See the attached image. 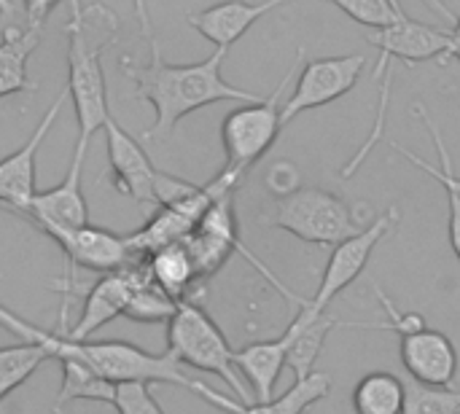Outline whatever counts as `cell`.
<instances>
[{"instance_id": "1", "label": "cell", "mask_w": 460, "mask_h": 414, "mask_svg": "<svg viewBox=\"0 0 460 414\" xmlns=\"http://www.w3.org/2000/svg\"><path fill=\"white\" fill-rule=\"evenodd\" d=\"M229 48H216L208 59L194 65H170L164 62L159 43H151V62L137 65L129 57H121V73L135 84V92L156 113L154 124L143 132V140H167L178 121L199 108L224 100L256 102L259 94H251L240 86H232L224 73V57Z\"/></svg>"}, {"instance_id": "2", "label": "cell", "mask_w": 460, "mask_h": 414, "mask_svg": "<svg viewBox=\"0 0 460 414\" xmlns=\"http://www.w3.org/2000/svg\"><path fill=\"white\" fill-rule=\"evenodd\" d=\"M0 326L16 337H24V342L40 345L49 358L57 361H78L94 369L97 374L108 377L111 383H127V380H143V383H164L178 385L197 396L199 380H191L183 366L172 358V353H148L129 342H94V339H70L59 331H43L32 323H27L22 315L0 307Z\"/></svg>"}, {"instance_id": "3", "label": "cell", "mask_w": 460, "mask_h": 414, "mask_svg": "<svg viewBox=\"0 0 460 414\" xmlns=\"http://www.w3.org/2000/svg\"><path fill=\"white\" fill-rule=\"evenodd\" d=\"M67 97L73 100L78 140H92L111 116L108 86L102 70V51L119 40V16L102 5L89 3L70 11L67 24Z\"/></svg>"}, {"instance_id": "4", "label": "cell", "mask_w": 460, "mask_h": 414, "mask_svg": "<svg viewBox=\"0 0 460 414\" xmlns=\"http://www.w3.org/2000/svg\"><path fill=\"white\" fill-rule=\"evenodd\" d=\"M167 353H172L181 366L221 377L234 391L237 401H253L234 366V350L229 339L199 304L189 299L178 302L175 315L167 321Z\"/></svg>"}, {"instance_id": "5", "label": "cell", "mask_w": 460, "mask_h": 414, "mask_svg": "<svg viewBox=\"0 0 460 414\" xmlns=\"http://www.w3.org/2000/svg\"><path fill=\"white\" fill-rule=\"evenodd\" d=\"M270 224L321 248H334L364 229L361 216L350 202L315 186H299L296 191L280 197Z\"/></svg>"}, {"instance_id": "6", "label": "cell", "mask_w": 460, "mask_h": 414, "mask_svg": "<svg viewBox=\"0 0 460 414\" xmlns=\"http://www.w3.org/2000/svg\"><path fill=\"white\" fill-rule=\"evenodd\" d=\"M305 51L299 48L294 65L288 67V73L280 78V84L272 89L270 97H261L256 102H248L243 108H234L224 116L221 124V143H224V154H226V167L234 175H245L278 140L283 121H280V100L286 86L291 84L296 67L302 65Z\"/></svg>"}, {"instance_id": "7", "label": "cell", "mask_w": 460, "mask_h": 414, "mask_svg": "<svg viewBox=\"0 0 460 414\" xmlns=\"http://www.w3.org/2000/svg\"><path fill=\"white\" fill-rule=\"evenodd\" d=\"M43 234L51 237L59 245V251L67 256V280L59 288L65 296V302H62V326H65L73 296L81 288L78 269L108 275V272L124 269L129 264L132 253H129L127 240L121 234H113L108 229L92 226V224L75 226V229H49Z\"/></svg>"}, {"instance_id": "8", "label": "cell", "mask_w": 460, "mask_h": 414, "mask_svg": "<svg viewBox=\"0 0 460 414\" xmlns=\"http://www.w3.org/2000/svg\"><path fill=\"white\" fill-rule=\"evenodd\" d=\"M399 221V210L391 207L388 213L377 216L375 224L364 226L358 234L348 237L345 242L334 245L332 248V256H329V264L323 269V277H321V286L318 291L313 294V299H307L302 307L307 313H315V315H323L329 310V304L345 291L350 288L361 272L367 269L372 253L377 251V245L383 242V237L394 229V224Z\"/></svg>"}, {"instance_id": "9", "label": "cell", "mask_w": 460, "mask_h": 414, "mask_svg": "<svg viewBox=\"0 0 460 414\" xmlns=\"http://www.w3.org/2000/svg\"><path fill=\"white\" fill-rule=\"evenodd\" d=\"M364 67H367V57H361V54L307 59L302 73L296 75V89L280 105L283 127L307 110L323 108V105L345 97L358 84Z\"/></svg>"}, {"instance_id": "10", "label": "cell", "mask_w": 460, "mask_h": 414, "mask_svg": "<svg viewBox=\"0 0 460 414\" xmlns=\"http://www.w3.org/2000/svg\"><path fill=\"white\" fill-rule=\"evenodd\" d=\"M102 129H105L111 181L116 191L129 197L135 205L159 207V189L164 172L154 167L143 143H137L127 129H121V124L113 116H108Z\"/></svg>"}, {"instance_id": "11", "label": "cell", "mask_w": 460, "mask_h": 414, "mask_svg": "<svg viewBox=\"0 0 460 414\" xmlns=\"http://www.w3.org/2000/svg\"><path fill=\"white\" fill-rule=\"evenodd\" d=\"M369 43L377 46L380 51V62L375 70V81H377L385 70H394L396 62L418 65L426 59L450 57L453 35L445 27H434L407 16L385 30H375V35H369Z\"/></svg>"}, {"instance_id": "12", "label": "cell", "mask_w": 460, "mask_h": 414, "mask_svg": "<svg viewBox=\"0 0 460 414\" xmlns=\"http://www.w3.org/2000/svg\"><path fill=\"white\" fill-rule=\"evenodd\" d=\"M86 148H89V143L75 137V151H73L70 167L65 172V181L57 183L54 189L35 191L27 210L22 213L40 232L75 229V226L89 224V205H86V197H84V186H81V167L86 162Z\"/></svg>"}, {"instance_id": "13", "label": "cell", "mask_w": 460, "mask_h": 414, "mask_svg": "<svg viewBox=\"0 0 460 414\" xmlns=\"http://www.w3.org/2000/svg\"><path fill=\"white\" fill-rule=\"evenodd\" d=\"M67 89L62 86L59 94L51 100V105L46 108V113L40 116L38 127L32 129V135L8 156L0 159V207L11 210V213H24L30 199L35 197V162H38V151L43 145V140L49 137L54 121L62 113Z\"/></svg>"}, {"instance_id": "14", "label": "cell", "mask_w": 460, "mask_h": 414, "mask_svg": "<svg viewBox=\"0 0 460 414\" xmlns=\"http://www.w3.org/2000/svg\"><path fill=\"white\" fill-rule=\"evenodd\" d=\"M399 356L412 383L426 388H456L460 358L447 334L429 326L404 334L399 337Z\"/></svg>"}, {"instance_id": "15", "label": "cell", "mask_w": 460, "mask_h": 414, "mask_svg": "<svg viewBox=\"0 0 460 414\" xmlns=\"http://www.w3.org/2000/svg\"><path fill=\"white\" fill-rule=\"evenodd\" d=\"M140 272L143 267H132L129 264L124 269H116V272H108L102 275L89 291H86V299H84V310L75 321L73 329L67 331H59L70 339H89L92 334H97L102 326H108L111 321L121 318L132 294H135V286L140 280Z\"/></svg>"}, {"instance_id": "16", "label": "cell", "mask_w": 460, "mask_h": 414, "mask_svg": "<svg viewBox=\"0 0 460 414\" xmlns=\"http://www.w3.org/2000/svg\"><path fill=\"white\" fill-rule=\"evenodd\" d=\"M332 393V377L326 372H310L307 377L294 380V385L283 393V396H272L270 401H234L218 391H213L210 385H199L197 396L202 401H208L210 407L221 410L226 414H305L310 407H315L318 401H323Z\"/></svg>"}, {"instance_id": "17", "label": "cell", "mask_w": 460, "mask_h": 414, "mask_svg": "<svg viewBox=\"0 0 460 414\" xmlns=\"http://www.w3.org/2000/svg\"><path fill=\"white\" fill-rule=\"evenodd\" d=\"M288 0H261V3H245V0H224L216 5H208L197 13H189V27H194L205 40H210L216 48H229L237 43L261 16L275 11Z\"/></svg>"}, {"instance_id": "18", "label": "cell", "mask_w": 460, "mask_h": 414, "mask_svg": "<svg viewBox=\"0 0 460 414\" xmlns=\"http://www.w3.org/2000/svg\"><path fill=\"white\" fill-rule=\"evenodd\" d=\"M286 361H288L286 334L278 339H264V342H253V345L234 350V366H237L240 377L251 385V391L256 396L253 401L272 399L275 385L286 369Z\"/></svg>"}, {"instance_id": "19", "label": "cell", "mask_w": 460, "mask_h": 414, "mask_svg": "<svg viewBox=\"0 0 460 414\" xmlns=\"http://www.w3.org/2000/svg\"><path fill=\"white\" fill-rule=\"evenodd\" d=\"M415 113L420 116V121L426 124V129H429V135H431V140H434V148H437V154H439V164L442 167H437V164H431V162H426V159H420L418 154H412V151H407V148H399V145H394V151H399L404 159H410L418 170H423L426 175H431L434 181H439V186L447 191V207H450V224H447V234H450V245H453V253H456V259L460 261V191L456 189V183H453V159H450V151H447V145H445V140H442V132H439V127L434 124V119L429 116V110H426V105H415Z\"/></svg>"}, {"instance_id": "20", "label": "cell", "mask_w": 460, "mask_h": 414, "mask_svg": "<svg viewBox=\"0 0 460 414\" xmlns=\"http://www.w3.org/2000/svg\"><path fill=\"white\" fill-rule=\"evenodd\" d=\"M337 326V321L332 315H315L307 313L305 307L299 310V315L291 321V326L283 331L288 339V361L286 366L294 372V377H307L310 372H315V361L326 345L329 331Z\"/></svg>"}, {"instance_id": "21", "label": "cell", "mask_w": 460, "mask_h": 414, "mask_svg": "<svg viewBox=\"0 0 460 414\" xmlns=\"http://www.w3.org/2000/svg\"><path fill=\"white\" fill-rule=\"evenodd\" d=\"M43 32L30 27H5L0 35V97L35 92L38 84L30 81L27 62L38 48Z\"/></svg>"}, {"instance_id": "22", "label": "cell", "mask_w": 460, "mask_h": 414, "mask_svg": "<svg viewBox=\"0 0 460 414\" xmlns=\"http://www.w3.org/2000/svg\"><path fill=\"white\" fill-rule=\"evenodd\" d=\"M143 269L151 277V283L159 286L175 302H183L186 294L199 280L194 259H191V253H189V248L183 242H172V245H164L159 251L146 253Z\"/></svg>"}, {"instance_id": "23", "label": "cell", "mask_w": 460, "mask_h": 414, "mask_svg": "<svg viewBox=\"0 0 460 414\" xmlns=\"http://www.w3.org/2000/svg\"><path fill=\"white\" fill-rule=\"evenodd\" d=\"M62 366V383L59 393L54 399V414H62V410L73 401H100V404H113L116 383L108 377L97 374L86 364L78 361H59Z\"/></svg>"}, {"instance_id": "24", "label": "cell", "mask_w": 460, "mask_h": 414, "mask_svg": "<svg viewBox=\"0 0 460 414\" xmlns=\"http://www.w3.org/2000/svg\"><path fill=\"white\" fill-rule=\"evenodd\" d=\"M407 401V383L391 372H372L353 388L356 414H402Z\"/></svg>"}, {"instance_id": "25", "label": "cell", "mask_w": 460, "mask_h": 414, "mask_svg": "<svg viewBox=\"0 0 460 414\" xmlns=\"http://www.w3.org/2000/svg\"><path fill=\"white\" fill-rule=\"evenodd\" d=\"M43 361H49L46 350L32 342L0 348V401L22 388Z\"/></svg>"}, {"instance_id": "26", "label": "cell", "mask_w": 460, "mask_h": 414, "mask_svg": "<svg viewBox=\"0 0 460 414\" xmlns=\"http://www.w3.org/2000/svg\"><path fill=\"white\" fill-rule=\"evenodd\" d=\"M175 310H178V302L172 296H167L159 286H154L143 269L140 280L135 286V294L124 310V318H129L135 323H167L175 315Z\"/></svg>"}, {"instance_id": "27", "label": "cell", "mask_w": 460, "mask_h": 414, "mask_svg": "<svg viewBox=\"0 0 460 414\" xmlns=\"http://www.w3.org/2000/svg\"><path fill=\"white\" fill-rule=\"evenodd\" d=\"M332 5H337L345 16H350L353 22L369 27V30H385L402 19H407V13L402 8H396L391 0H326Z\"/></svg>"}, {"instance_id": "28", "label": "cell", "mask_w": 460, "mask_h": 414, "mask_svg": "<svg viewBox=\"0 0 460 414\" xmlns=\"http://www.w3.org/2000/svg\"><path fill=\"white\" fill-rule=\"evenodd\" d=\"M402 414H460V391L407 383V401Z\"/></svg>"}, {"instance_id": "29", "label": "cell", "mask_w": 460, "mask_h": 414, "mask_svg": "<svg viewBox=\"0 0 460 414\" xmlns=\"http://www.w3.org/2000/svg\"><path fill=\"white\" fill-rule=\"evenodd\" d=\"M113 410L119 414H164L159 407L151 383L143 380H127V383H116V393H113Z\"/></svg>"}, {"instance_id": "30", "label": "cell", "mask_w": 460, "mask_h": 414, "mask_svg": "<svg viewBox=\"0 0 460 414\" xmlns=\"http://www.w3.org/2000/svg\"><path fill=\"white\" fill-rule=\"evenodd\" d=\"M267 186H270L272 194H278V199L286 197V194H291V191H296L299 189V172H296V167L291 162H275V167L267 175Z\"/></svg>"}, {"instance_id": "31", "label": "cell", "mask_w": 460, "mask_h": 414, "mask_svg": "<svg viewBox=\"0 0 460 414\" xmlns=\"http://www.w3.org/2000/svg\"><path fill=\"white\" fill-rule=\"evenodd\" d=\"M62 0H24V11H27V27L35 32H43L49 13L59 5Z\"/></svg>"}, {"instance_id": "32", "label": "cell", "mask_w": 460, "mask_h": 414, "mask_svg": "<svg viewBox=\"0 0 460 414\" xmlns=\"http://www.w3.org/2000/svg\"><path fill=\"white\" fill-rule=\"evenodd\" d=\"M132 11H135V19L140 24V32L148 43H154V27H151V13H148V0H132Z\"/></svg>"}, {"instance_id": "33", "label": "cell", "mask_w": 460, "mask_h": 414, "mask_svg": "<svg viewBox=\"0 0 460 414\" xmlns=\"http://www.w3.org/2000/svg\"><path fill=\"white\" fill-rule=\"evenodd\" d=\"M429 3H431V5H434V8H437L439 13H445V19H447V22L453 24V27H450L453 38H458V40H460V16H456V13H453V11L447 8V5H442V0H429Z\"/></svg>"}, {"instance_id": "34", "label": "cell", "mask_w": 460, "mask_h": 414, "mask_svg": "<svg viewBox=\"0 0 460 414\" xmlns=\"http://www.w3.org/2000/svg\"><path fill=\"white\" fill-rule=\"evenodd\" d=\"M450 35H453V32H450ZM450 57H456V59L460 62V40H458V38H453V46H450Z\"/></svg>"}, {"instance_id": "35", "label": "cell", "mask_w": 460, "mask_h": 414, "mask_svg": "<svg viewBox=\"0 0 460 414\" xmlns=\"http://www.w3.org/2000/svg\"><path fill=\"white\" fill-rule=\"evenodd\" d=\"M0 11L8 16V13H13V5H11V0H0Z\"/></svg>"}, {"instance_id": "36", "label": "cell", "mask_w": 460, "mask_h": 414, "mask_svg": "<svg viewBox=\"0 0 460 414\" xmlns=\"http://www.w3.org/2000/svg\"><path fill=\"white\" fill-rule=\"evenodd\" d=\"M67 5H70V11H75V8H81L84 3H81V0H67Z\"/></svg>"}, {"instance_id": "37", "label": "cell", "mask_w": 460, "mask_h": 414, "mask_svg": "<svg viewBox=\"0 0 460 414\" xmlns=\"http://www.w3.org/2000/svg\"><path fill=\"white\" fill-rule=\"evenodd\" d=\"M453 183H456V189H458V191H460V178H458V175H456V170H453Z\"/></svg>"}, {"instance_id": "38", "label": "cell", "mask_w": 460, "mask_h": 414, "mask_svg": "<svg viewBox=\"0 0 460 414\" xmlns=\"http://www.w3.org/2000/svg\"><path fill=\"white\" fill-rule=\"evenodd\" d=\"M391 3H394L396 8H402V3H399V0H391ZM402 11H404V8H402Z\"/></svg>"}]
</instances>
